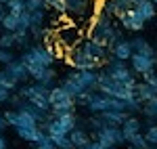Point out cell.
I'll return each instance as SVG.
<instances>
[{"instance_id": "obj_39", "label": "cell", "mask_w": 157, "mask_h": 149, "mask_svg": "<svg viewBox=\"0 0 157 149\" xmlns=\"http://www.w3.org/2000/svg\"><path fill=\"white\" fill-rule=\"evenodd\" d=\"M15 57H13V50H9V49H2L0 46V63L4 65V63H9V61H13Z\"/></svg>"}, {"instance_id": "obj_44", "label": "cell", "mask_w": 157, "mask_h": 149, "mask_svg": "<svg viewBox=\"0 0 157 149\" xmlns=\"http://www.w3.org/2000/svg\"><path fill=\"white\" fill-rule=\"evenodd\" d=\"M9 128V122H6V118H4V113H0V132H4Z\"/></svg>"}, {"instance_id": "obj_15", "label": "cell", "mask_w": 157, "mask_h": 149, "mask_svg": "<svg viewBox=\"0 0 157 149\" xmlns=\"http://www.w3.org/2000/svg\"><path fill=\"white\" fill-rule=\"evenodd\" d=\"M98 116L103 118V122L107 126H121L126 122V118L130 116V112H126V109H107V112H101Z\"/></svg>"}, {"instance_id": "obj_40", "label": "cell", "mask_w": 157, "mask_h": 149, "mask_svg": "<svg viewBox=\"0 0 157 149\" xmlns=\"http://www.w3.org/2000/svg\"><path fill=\"white\" fill-rule=\"evenodd\" d=\"M36 149H59L52 141H50V137H46L44 141H40V143H36Z\"/></svg>"}, {"instance_id": "obj_42", "label": "cell", "mask_w": 157, "mask_h": 149, "mask_svg": "<svg viewBox=\"0 0 157 149\" xmlns=\"http://www.w3.org/2000/svg\"><path fill=\"white\" fill-rule=\"evenodd\" d=\"M82 149H111V147H107V145H103V143H98L97 139L94 141H90L86 147H82Z\"/></svg>"}, {"instance_id": "obj_49", "label": "cell", "mask_w": 157, "mask_h": 149, "mask_svg": "<svg viewBox=\"0 0 157 149\" xmlns=\"http://www.w3.org/2000/svg\"><path fill=\"white\" fill-rule=\"evenodd\" d=\"M0 2H2V4H4V2H6V0H0Z\"/></svg>"}, {"instance_id": "obj_20", "label": "cell", "mask_w": 157, "mask_h": 149, "mask_svg": "<svg viewBox=\"0 0 157 149\" xmlns=\"http://www.w3.org/2000/svg\"><path fill=\"white\" fill-rule=\"evenodd\" d=\"M132 42V50L134 53H143V55H151V57H155V46L151 44V42H147L145 38H132L130 40Z\"/></svg>"}, {"instance_id": "obj_25", "label": "cell", "mask_w": 157, "mask_h": 149, "mask_svg": "<svg viewBox=\"0 0 157 149\" xmlns=\"http://www.w3.org/2000/svg\"><path fill=\"white\" fill-rule=\"evenodd\" d=\"M0 84H2L4 88H9V90L13 92V90H17V86H19V80L13 78L6 69H0Z\"/></svg>"}, {"instance_id": "obj_33", "label": "cell", "mask_w": 157, "mask_h": 149, "mask_svg": "<svg viewBox=\"0 0 157 149\" xmlns=\"http://www.w3.org/2000/svg\"><path fill=\"white\" fill-rule=\"evenodd\" d=\"M128 143H130V147H149V141L145 139L143 132H136L132 137L128 139Z\"/></svg>"}, {"instance_id": "obj_6", "label": "cell", "mask_w": 157, "mask_h": 149, "mask_svg": "<svg viewBox=\"0 0 157 149\" xmlns=\"http://www.w3.org/2000/svg\"><path fill=\"white\" fill-rule=\"evenodd\" d=\"M65 61H67V65H69L71 69H98V65H101V63L94 61V59L82 49V44L69 49L67 57H65Z\"/></svg>"}, {"instance_id": "obj_37", "label": "cell", "mask_w": 157, "mask_h": 149, "mask_svg": "<svg viewBox=\"0 0 157 149\" xmlns=\"http://www.w3.org/2000/svg\"><path fill=\"white\" fill-rule=\"evenodd\" d=\"M145 139L149 141V145H157V124H149L147 126Z\"/></svg>"}, {"instance_id": "obj_21", "label": "cell", "mask_w": 157, "mask_h": 149, "mask_svg": "<svg viewBox=\"0 0 157 149\" xmlns=\"http://www.w3.org/2000/svg\"><path fill=\"white\" fill-rule=\"evenodd\" d=\"M136 11L140 13V17L145 21H151V19H155V15H157V6L153 0H145V2L136 4Z\"/></svg>"}, {"instance_id": "obj_18", "label": "cell", "mask_w": 157, "mask_h": 149, "mask_svg": "<svg viewBox=\"0 0 157 149\" xmlns=\"http://www.w3.org/2000/svg\"><path fill=\"white\" fill-rule=\"evenodd\" d=\"M69 139H71V143H73V149H82V147H86V145L92 141L90 135H88V130L80 128V126H75L71 132H69Z\"/></svg>"}, {"instance_id": "obj_50", "label": "cell", "mask_w": 157, "mask_h": 149, "mask_svg": "<svg viewBox=\"0 0 157 149\" xmlns=\"http://www.w3.org/2000/svg\"><path fill=\"white\" fill-rule=\"evenodd\" d=\"M153 2H155V4H157V0H153Z\"/></svg>"}, {"instance_id": "obj_22", "label": "cell", "mask_w": 157, "mask_h": 149, "mask_svg": "<svg viewBox=\"0 0 157 149\" xmlns=\"http://www.w3.org/2000/svg\"><path fill=\"white\" fill-rule=\"evenodd\" d=\"M143 113L147 118V124H155L157 122V97L143 103Z\"/></svg>"}, {"instance_id": "obj_47", "label": "cell", "mask_w": 157, "mask_h": 149, "mask_svg": "<svg viewBox=\"0 0 157 149\" xmlns=\"http://www.w3.org/2000/svg\"><path fill=\"white\" fill-rule=\"evenodd\" d=\"M140 2H145V0H132V4L136 6V4H140Z\"/></svg>"}, {"instance_id": "obj_1", "label": "cell", "mask_w": 157, "mask_h": 149, "mask_svg": "<svg viewBox=\"0 0 157 149\" xmlns=\"http://www.w3.org/2000/svg\"><path fill=\"white\" fill-rule=\"evenodd\" d=\"M88 40L97 42V44H101V46L111 49L117 40H121V32L115 27L113 17H109V15H105V13H98L97 17H94V21H92Z\"/></svg>"}, {"instance_id": "obj_34", "label": "cell", "mask_w": 157, "mask_h": 149, "mask_svg": "<svg viewBox=\"0 0 157 149\" xmlns=\"http://www.w3.org/2000/svg\"><path fill=\"white\" fill-rule=\"evenodd\" d=\"M48 2V9L50 11H55L57 15H65L67 13V4H65V0H46Z\"/></svg>"}, {"instance_id": "obj_17", "label": "cell", "mask_w": 157, "mask_h": 149, "mask_svg": "<svg viewBox=\"0 0 157 149\" xmlns=\"http://www.w3.org/2000/svg\"><path fill=\"white\" fill-rule=\"evenodd\" d=\"M134 97L140 101V103H147V101L155 99L157 92H155V88L151 86V84H147L145 80H143V82H136V88H134Z\"/></svg>"}, {"instance_id": "obj_36", "label": "cell", "mask_w": 157, "mask_h": 149, "mask_svg": "<svg viewBox=\"0 0 157 149\" xmlns=\"http://www.w3.org/2000/svg\"><path fill=\"white\" fill-rule=\"evenodd\" d=\"M90 97H92V90H82V92L75 97V105H78V107H88Z\"/></svg>"}, {"instance_id": "obj_5", "label": "cell", "mask_w": 157, "mask_h": 149, "mask_svg": "<svg viewBox=\"0 0 157 149\" xmlns=\"http://www.w3.org/2000/svg\"><path fill=\"white\" fill-rule=\"evenodd\" d=\"M55 38L63 42L67 49H73V46H80L82 44V27L78 23H63L61 21L57 25V29H55Z\"/></svg>"}, {"instance_id": "obj_7", "label": "cell", "mask_w": 157, "mask_h": 149, "mask_svg": "<svg viewBox=\"0 0 157 149\" xmlns=\"http://www.w3.org/2000/svg\"><path fill=\"white\" fill-rule=\"evenodd\" d=\"M94 139H97L98 143L111 147V149H117L120 145L126 143V137L121 132V126H103L101 130L94 132Z\"/></svg>"}, {"instance_id": "obj_27", "label": "cell", "mask_w": 157, "mask_h": 149, "mask_svg": "<svg viewBox=\"0 0 157 149\" xmlns=\"http://www.w3.org/2000/svg\"><path fill=\"white\" fill-rule=\"evenodd\" d=\"M48 137L59 149H73V143L69 139V135H48Z\"/></svg>"}, {"instance_id": "obj_3", "label": "cell", "mask_w": 157, "mask_h": 149, "mask_svg": "<svg viewBox=\"0 0 157 149\" xmlns=\"http://www.w3.org/2000/svg\"><path fill=\"white\" fill-rule=\"evenodd\" d=\"M50 112L52 113H61V112H73L78 105H75V99L65 90V88L57 84V86H50Z\"/></svg>"}, {"instance_id": "obj_45", "label": "cell", "mask_w": 157, "mask_h": 149, "mask_svg": "<svg viewBox=\"0 0 157 149\" xmlns=\"http://www.w3.org/2000/svg\"><path fill=\"white\" fill-rule=\"evenodd\" d=\"M0 149H9V143H6V139L2 137V132H0Z\"/></svg>"}, {"instance_id": "obj_43", "label": "cell", "mask_w": 157, "mask_h": 149, "mask_svg": "<svg viewBox=\"0 0 157 149\" xmlns=\"http://www.w3.org/2000/svg\"><path fill=\"white\" fill-rule=\"evenodd\" d=\"M9 97H11V90H9V88H4L2 84H0V103H6V101H9Z\"/></svg>"}, {"instance_id": "obj_10", "label": "cell", "mask_w": 157, "mask_h": 149, "mask_svg": "<svg viewBox=\"0 0 157 149\" xmlns=\"http://www.w3.org/2000/svg\"><path fill=\"white\" fill-rule=\"evenodd\" d=\"M117 19H120V23L124 29H130V32H140L143 27H145V19L140 17V13L136 11V6L132 9H126V11H121L117 15Z\"/></svg>"}, {"instance_id": "obj_48", "label": "cell", "mask_w": 157, "mask_h": 149, "mask_svg": "<svg viewBox=\"0 0 157 149\" xmlns=\"http://www.w3.org/2000/svg\"><path fill=\"white\" fill-rule=\"evenodd\" d=\"M130 149H149V147H130Z\"/></svg>"}, {"instance_id": "obj_26", "label": "cell", "mask_w": 157, "mask_h": 149, "mask_svg": "<svg viewBox=\"0 0 157 149\" xmlns=\"http://www.w3.org/2000/svg\"><path fill=\"white\" fill-rule=\"evenodd\" d=\"M0 46L2 49H9V50H13L15 46H17V36H15V32H2L0 34Z\"/></svg>"}, {"instance_id": "obj_23", "label": "cell", "mask_w": 157, "mask_h": 149, "mask_svg": "<svg viewBox=\"0 0 157 149\" xmlns=\"http://www.w3.org/2000/svg\"><path fill=\"white\" fill-rule=\"evenodd\" d=\"M59 84H61V86H63V88H65V90H67L69 95H71L73 99H75V97H78V95H80L82 90H84V88L80 86V84H78V82H75L73 78H69V76H65V78L61 80Z\"/></svg>"}, {"instance_id": "obj_38", "label": "cell", "mask_w": 157, "mask_h": 149, "mask_svg": "<svg viewBox=\"0 0 157 149\" xmlns=\"http://www.w3.org/2000/svg\"><path fill=\"white\" fill-rule=\"evenodd\" d=\"M23 101H25V99L19 95V92H13L11 97H9V101H6V105H9L11 109H19V107L23 105Z\"/></svg>"}, {"instance_id": "obj_28", "label": "cell", "mask_w": 157, "mask_h": 149, "mask_svg": "<svg viewBox=\"0 0 157 149\" xmlns=\"http://www.w3.org/2000/svg\"><path fill=\"white\" fill-rule=\"evenodd\" d=\"M50 34H55V32H50L48 27H44V25H32V27H29L32 40H44V38L50 36Z\"/></svg>"}, {"instance_id": "obj_8", "label": "cell", "mask_w": 157, "mask_h": 149, "mask_svg": "<svg viewBox=\"0 0 157 149\" xmlns=\"http://www.w3.org/2000/svg\"><path fill=\"white\" fill-rule=\"evenodd\" d=\"M105 72H107L111 78L120 80V82H128L134 78V72H130V67L126 65V61L121 59H115V57H107V65H105Z\"/></svg>"}, {"instance_id": "obj_32", "label": "cell", "mask_w": 157, "mask_h": 149, "mask_svg": "<svg viewBox=\"0 0 157 149\" xmlns=\"http://www.w3.org/2000/svg\"><path fill=\"white\" fill-rule=\"evenodd\" d=\"M4 6H6V11H9V13L21 15V13L25 11V0H6Z\"/></svg>"}, {"instance_id": "obj_11", "label": "cell", "mask_w": 157, "mask_h": 149, "mask_svg": "<svg viewBox=\"0 0 157 149\" xmlns=\"http://www.w3.org/2000/svg\"><path fill=\"white\" fill-rule=\"evenodd\" d=\"M130 65H132V72H134V74L145 76V74H149V72H155L157 57L143 55V53H132V57H130Z\"/></svg>"}, {"instance_id": "obj_51", "label": "cell", "mask_w": 157, "mask_h": 149, "mask_svg": "<svg viewBox=\"0 0 157 149\" xmlns=\"http://www.w3.org/2000/svg\"><path fill=\"white\" fill-rule=\"evenodd\" d=\"M155 6H157V4H155Z\"/></svg>"}, {"instance_id": "obj_16", "label": "cell", "mask_w": 157, "mask_h": 149, "mask_svg": "<svg viewBox=\"0 0 157 149\" xmlns=\"http://www.w3.org/2000/svg\"><path fill=\"white\" fill-rule=\"evenodd\" d=\"M4 69L13 76V78H17L19 82H25L27 78H29V72H27V65H25L21 59H13V61L4 63Z\"/></svg>"}, {"instance_id": "obj_4", "label": "cell", "mask_w": 157, "mask_h": 149, "mask_svg": "<svg viewBox=\"0 0 157 149\" xmlns=\"http://www.w3.org/2000/svg\"><path fill=\"white\" fill-rule=\"evenodd\" d=\"M25 65H29V63H38V65H42V67H52V63H55V55L46 50L44 44H32V46H27L23 50V55L19 57Z\"/></svg>"}, {"instance_id": "obj_31", "label": "cell", "mask_w": 157, "mask_h": 149, "mask_svg": "<svg viewBox=\"0 0 157 149\" xmlns=\"http://www.w3.org/2000/svg\"><path fill=\"white\" fill-rule=\"evenodd\" d=\"M29 13H32V25H44L48 19V9H38Z\"/></svg>"}, {"instance_id": "obj_13", "label": "cell", "mask_w": 157, "mask_h": 149, "mask_svg": "<svg viewBox=\"0 0 157 149\" xmlns=\"http://www.w3.org/2000/svg\"><path fill=\"white\" fill-rule=\"evenodd\" d=\"M132 42L130 40H117L111 49H109V55L111 57H115V59H121V61H130V57H132Z\"/></svg>"}, {"instance_id": "obj_9", "label": "cell", "mask_w": 157, "mask_h": 149, "mask_svg": "<svg viewBox=\"0 0 157 149\" xmlns=\"http://www.w3.org/2000/svg\"><path fill=\"white\" fill-rule=\"evenodd\" d=\"M69 78H73L84 90H98V69H71Z\"/></svg>"}, {"instance_id": "obj_46", "label": "cell", "mask_w": 157, "mask_h": 149, "mask_svg": "<svg viewBox=\"0 0 157 149\" xmlns=\"http://www.w3.org/2000/svg\"><path fill=\"white\" fill-rule=\"evenodd\" d=\"M6 6H4V4H2V2H0V21H2V19H4V15H6Z\"/></svg>"}, {"instance_id": "obj_41", "label": "cell", "mask_w": 157, "mask_h": 149, "mask_svg": "<svg viewBox=\"0 0 157 149\" xmlns=\"http://www.w3.org/2000/svg\"><path fill=\"white\" fill-rule=\"evenodd\" d=\"M143 78H145L147 84H151V86L155 88V92H157V74H155V72H149V74H145Z\"/></svg>"}, {"instance_id": "obj_35", "label": "cell", "mask_w": 157, "mask_h": 149, "mask_svg": "<svg viewBox=\"0 0 157 149\" xmlns=\"http://www.w3.org/2000/svg\"><path fill=\"white\" fill-rule=\"evenodd\" d=\"M38 9H48V2L46 0H25V11H38Z\"/></svg>"}, {"instance_id": "obj_2", "label": "cell", "mask_w": 157, "mask_h": 149, "mask_svg": "<svg viewBox=\"0 0 157 149\" xmlns=\"http://www.w3.org/2000/svg\"><path fill=\"white\" fill-rule=\"evenodd\" d=\"M67 4V17L75 21H90L94 19V9H97V0H65Z\"/></svg>"}, {"instance_id": "obj_29", "label": "cell", "mask_w": 157, "mask_h": 149, "mask_svg": "<svg viewBox=\"0 0 157 149\" xmlns=\"http://www.w3.org/2000/svg\"><path fill=\"white\" fill-rule=\"evenodd\" d=\"M38 82H42V84H46V86H55V82H57V72H55L52 67H44V72L40 74Z\"/></svg>"}, {"instance_id": "obj_19", "label": "cell", "mask_w": 157, "mask_h": 149, "mask_svg": "<svg viewBox=\"0 0 157 149\" xmlns=\"http://www.w3.org/2000/svg\"><path fill=\"white\" fill-rule=\"evenodd\" d=\"M140 120L138 118H134V116H128L126 118V122L121 124V132H124V137H126V143H128V139L136 135V132H140Z\"/></svg>"}, {"instance_id": "obj_14", "label": "cell", "mask_w": 157, "mask_h": 149, "mask_svg": "<svg viewBox=\"0 0 157 149\" xmlns=\"http://www.w3.org/2000/svg\"><path fill=\"white\" fill-rule=\"evenodd\" d=\"M82 49L94 59V61L98 63H103V61H107V57H109V49L107 46H101V44H97V42H92V40H84L82 42Z\"/></svg>"}, {"instance_id": "obj_24", "label": "cell", "mask_w": 157, "mask_h": 149, "mask_svg": "<svg viewBox=\"0 0 157 149\" xmlns=\"http://www.w3.org/2000/svg\"><path fill=\"white\" fill-rule=\"evenodd\" d=\"M0 25H2V29H6V32H17V29H19V15L6 13L4 19L0 21Z\"/></svg>"}, {"instance_id": "obj_12", "label": "cell", "mask_w": 157, "mask_h": 149, "mask_svg": "<svg viewBox=\"0 0 157 149\" xmlns=\"http://www.w3.org/2000/svg\"><path fill=\"white\" fill-rule=\"evenodd\" d=\"M15 132H17V137L25 141V143H32V145H36L40 141H44V139L48 137V132L42 128V126H25V128H15Z\"/></svg>"}, {"instance_id": "obj_30", "label": "cell", "mask_w": 157, "mask_h": 149, "mask_svg": "<svg viewBox=\"0 0 157 149\" xmlns=\"http://www.w3.org/2000/svg\"><path fill=\"white\" fill-rule=\"evenodd\" d=\"M101 6H103L101 13H105V15H109V17H117V15H120V6H117L115 0H103Z\"/></svg>"}]
</instances>
